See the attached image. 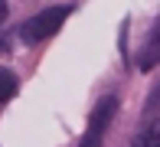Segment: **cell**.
<instances>
[{
	"mask_svg": "<svg viewBox=\"0 0 160 147\" xmlns=\"http://www.w3.org/2000/svg\"><path fill=\"white\" fill-rule=\"evenodd\" d=\"M65 20H69V7H46L42 13L30 17L23 26H20V39L30 43V46H36V43H42V39H49V36H56Z\"/></svg>",
	"mask_w": 160,
	"mask_h": 147,
	"instance_id": "cell-1",
	"label": "cell"
},
{
	"mask_svg": "<svg viewBox=\"0 0 160 147\" xmlns=\"http://www.w3.org/2000/svg\"><path fill=\"white\" fill-rule=\"evenodd\" d=\"M114 114H118V98H114V95H105V98L95 105V111H92L88 128H85V134H82V141H78V147H101L105 131H108V124L114 121Z\"/></svg>",
	"mask_w": 160,
	"mask_h": 147,
	"instance_id": "cell-2",
	"label": "cell"
},
{
	"mask_svg": "<svg viewBox=\"0 0 160 147\" xmlns=\"http://www.w3.org/2000/svg\"><path fill=\"white\" fill-rule=\"evenodd\" d=\"M157 65H160V13H157L154 26H150L147 39H144V46H141V59H137V69L141 72H150V69H157Z\"/></svg>",
	"mask_w": 160,
	"mask_h": 147,
	"instance_id": "cell-3",
	"label": "cell"
},
{
	"mask_svg": "<svg viewBox=\"0 0 160 147\" xmlns=\"http://www.w3.org/2000/svg\"><path fill=\"white\" fill-rule=\"evenodd\" d=\"M131 147H160V124H147V128L137 131V137L131 141Z\"/></svg>",
	"mask_w": 160,
	"mask_h": 147,
	"instance_id": "cell-4",
	"label": "cell"
},
{
	"mask_svg": "<svg viewBox=\"0 0 160 147\" xmlns=\"http://www.w3.org/2000/svg\"><path fill=\"white\" fill-rule=\"evenodd\" d=\"M13 95H17V75H13L10 69H3V65H0V105H3V101H10Z\"/></svg>",
	"mask_w": 160,
	"mask_h": 147,
	"instance_id": "cell-5",
	"label": "cell"
},
{
	"mask_svg": "<svg viewBox=\"0 0 160 147\" xmlns=\"http://www.w3.org/2000/svg\"><path fill=\"white\" fill-rule=\"evenodd\" d=\"M147 111H150V114L160 111V82L154 85V92H150V98H147Z\"/></svg>",
	"mask_w": 160,
	"mask_h": 147,
	"instance_id": "cell-6",
	"label": "cell"
},
{
	"mask_svg": "<svg viewBox=\"0 0 160 147\" xmlns=\"http://www.w3.org/2000/svg\"><path fill=\"white\" fill-rule=\"evenodd\" d=\"M7 20V0H0V23Z\"/></svg>",
	"mask_w": 160,
	"mask_h": 147,
	"instance_id": "cell-7",
	"label": "cell"
}]
</instances>
